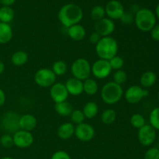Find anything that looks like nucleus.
I'll return each mask as SVG.
<instances>
[{"instance_id": "aec40b11", "label": "nucleus", "mask_w": 159, "mask_h": 159, "mask_svg": "<svg viewBox=\"0 0 159 159\" xmlns=\"http://www.w3.org/2000/svg\"><path fill=\"white\" fill-rule=\"evenodd\" d=\"M157 81V76L154 71H147L143 73L140 79V83L142 88L148 89L152 88Z\"/></svg>"}, {"instance_id": "c03bdc74", "label": "nucleus", "mask_w": 159, "mask_h": 159, "mask_svg": "<svg viewBox=\"0 0 159 159\" xmlns=\"http://www.w3.org/2000/svg\"><path fill=\"white\" fill-rule=\"evenodd\" d=\"M155 14V16H156V18H158V20H159V3L158 4V6H156Z\"/></svg>"}, {"instance_id": "e433bc0d", "label": "nucleus", "mask_w": 159, "mask_h": 159, "mask_svg": "<svg viewBox=\"0 0 159 159\" xmlns=\"http://www.w3.org/2000/svg\"><path fill=\"white\" fill-rule=\"evenodd\" d=\"M144 159H159V149L157 148H151L144 153Z\"/></svg>"}, {"instance_id": "f03ea898", "label": "nucleus", "mask_w": 159, "mask_h": 159, "mask_svg": "<svg viewBox=\"0 0 159 159\" xmlns=\"http://www.w3.org/2000/svg\"><path fill=\"white\" fill-rule=\"evenodd\" d=\"M118 43L113 37H101L100 40L96 44V53L99 59L109 61L117 55Z\"/></svg>"}, {"instance_id": "ddd939ff", "label": "nucleus", "mask_w": 159, "mask_h": 159, "mask_svg": "<svg viewBox=\"0 0 159 159\" xmlns=\"http://www.w3.org/2000/svg\"><path fill=\"white\" fill-rule=\"evenodd\" d=\"M95 32L101 37H110L116 29V25L113 20L109 18H103L95 23Z\"/></svg>"}, {"instance_id": "7ed1b4c3", "label": "nucleus", "mask_w": 159, "mask_h": 159, "mask_svg": "<svg viewBox=\"0 0 159 159\" xmlns=\"http://www.w3.org/2000/svg\"><path fill=\"white\" fill-rule=\"evenodd\" d=\"M157 18L155 12L147 8L139 9L135 13L134 23L137 28L142 32H150L156 25Z\"/></svg>"}, {"instance_id": "de8ad7c7", "label": "nucleus", "mask_w": 159, "mask_h": 159, "mask_svg": "<svg viewBox=\"0 0 159 159\" xmlns=\"http://www.w3.org/2000/svg\"><path fill=\"white\" fill-rule=\"evenodd\" d=\"M158 138H159V134H158Z\"/></svg>"}, {"instance_id": "20e7f679", "label": "nucleus", "mask_w": 159, "mask_h": 159, "mask_svg": "<svg viewBox=\"0 0 159 159\" xmlns=\"http://www.w3.org/2000/svg\"><path fill=\"white\" fill-rule=\"evenodd\" d=\"M124 93L121 85L113 82H109L102 87L100 96L102 100L106 104L114 105L122 99Z\"/></svg>"}, {"instance_id": "a878e982", "label": "nucleus", "mask_w": 159, "mask_h": 159, "mask_svg": "<svg viewBox=\"0 0 159 159\" xmlns=\"http://www.w3.org/2000/svg\"><path fill=\"white\" fill-rule=\"evenodd\" d=\"M28 54L23 51H18L13 53L11 57V62L15 66H22L27 62Z\"/></svg>"}, {"instance_id": "9d476101", "label": "nucleus", "mask_w": 159, "mask_h": 159, "mask_svg": "<svg viewBox=\"0 0 159 159\" xmlns=\"http://www.w3.org/2000/svg\"><path fill=\"white\" fill-rule=\"evenodd\" d=\"M156 137V130L154 129L150 124H145L142 127L138 129V138L139 142L142 145L146 147L152 145L155 142Z\"/></svg>"}, {"instance_id": "9b49d317", "label": "nucleus", "mask_w": 159, "mask_h": 159, "mask_svg": "<svg viewBox=\"0 0 159 159\" xmlns=\"http://www.w3.org/2000/svg\"><path fill=\"white\" fill-rule=\"evenodd\" d=\"M14 145L19 148H26L30 147L34 143V136L30 131L23 130H19L13 134Z\"/></svg>"}, {"instance_id": "c85d7f7f", "label": "nucleus", "mask_w": 159, "mask_h": 159, "mask_svg": "<svg viewBox=\"0 0 159 159\" xmlns=\"http://www.w3.org/2000/svg\"><path fill=\"white\" fill-rule=\"evenodd\" d=\"M90 16H91V18L96 22L105 18V8L102 6H100V5L94 6V7L92 9L91 12H90Z\"/></svg>"}, {"instance_id": "c9c22d12", "label": "nucleus", "mask_w": 159, "mask_h": 159, "mask_svg": "<svg viewBox=\"0 0 159 159\" xmlns=\"http://www.w3.org/2000/svg\"><path fill=\"white\" fill-rule=\"evenodd\" d=\"M120 20L123 24L126 25V26H129V25H131L134 22V16L132 12H126L125 11L122 15V16L120 17Z\"/></svg>"}, {"instance_id": "72a5a7b5", "label": "nucleus", "mask_w": 159, "mask_h": 159, "mask_svg": "<svg viewBox=\"0 0 159 159\" xmlns=\"http://www.w3.org/2000/svg\"><path fill=\"white\" fill-rule=\"evenodd\" d=\"M109 63H110L112 70L117 71V70L122 69L124 65V60L120 56L116 55L109 60Z\"/></svg>"}, {"instance_id": "f257e3e1", "label": "nucleus", "mask_w": 159, "mask_h": 159, "mask_svg": "<svg viewBox=\"0 0 159 159\" xmlns=\"http://www.w3.org/2000/svg\"><path fill=\"white\" fill-rule=\"evenodd\" d=\"M83 18V11L77 4L68 3L62 6L57 13V19L65 27L78 24Z\"/></svg>"}, {"instance_id": "f704fd0d", "label": "nucleus", "mask_w": 159, "mask_h": 159, "mask_svg": "<svg viewBox=\"0 0 159 159\" xmlns=\"http://www.w3.org/2000/svg\"><path fill=\"white\" fill-rule=\"evenodd\" d=\"M0 144H1V145L2 147L6 148H10L11 147H12L14 145L12 136H11L9 134H3L0 138Z\"/></svg>"}, {"instance_id": "473e14b6", "label": "nucleus", "mask_w": 159, "mask_h": 159, "mask_svg": "<svg viewBox=\"0 0 159 159\" xmlns=\"http://www.w3.org/2000/svg\"><path fill=\"white\" fill-rule=\"evenodd\" d=\"M70 117H71V123L73 124H76V125L84 123V120L85 119L83 112L80 110H73L72 113L70 115Z\"/></svg>"}, {"instance_id": "a18cd8bd", "label": "nucleus", "mask_w": 159, "mask_h": 159, "mask_svg": "<svg viewBox=\"0 0 159 159\" xmlns=\"http://www.w3.org/2000/svg\"><path fill=\"white\" fill-rule=\"evenodd\" d=\"M0 159H14V158H11V157H9V156H5V157H2V158Z\"/></svg>"}, {"instance_id": "4be33fe9", "label": "nucleus", "mask_w": 159, "mask_h": 159, "mask_svg": "<svg viewBox=\"0 0 159 159\" xmlns=\"http://www.w3.org/2000/svg\"><path fill=\"white\" fill-rule=\"evenodd\" d=\"M99 85L95 79L89 78L83 81V93L88 96H94L98 93Z\"/></svg>"}, {"instance_id": "bb28decb", "label": "nucleus", "mask_w": 159, "mask_h": 159, "mask_svg": "<svg viewBox=\"0 0 159 159\" xmlns=\"http://www.w3.org/2000/svg\"><path fill=\"white\" fill-rule=\"evenodd\" d=\"M116 119V113L113 109H107L101 115V121L105 125L113 124Z\"/></svg>"}, {"instance_id": "2f4dec72", "label": "nucleus", "mask_w": 159, "mask_h": 159, "mask_svg": "<svg viewBox=\"0 0 159 159\" xmlns=\"http://www.w3.org/2000/svg\"><path fill=\"white\" fill-rule=\"evenodd\" d=\"M113 82L116 83L117 85H121L122 84L125 83L127 80V73L124 70L120 69L117 70L114 72L113 75Z\"/></svg>"}, {"instance_id": "f8f14e48", "label": "nucleus", "mask_w": 159, "mask_h": 159, "mask_svg": "<svg viewBox=\"0 0 159 159\" xmlns=\"http://www.w3.org/2000/svg\"><path fill=\"white\" fill-rule=\"evenodd\" d=\"M96 131L94 127L89 124L82 123L76 125L75 128V135L76 138L82 142H88L94 138Z\"/></svg>"}, {"instance_id": "0eeeda50", "label": "nucleus", "mask_w": 159, "mask_h": 159, "mask_svg": "<svg viewBox=\"0 0 159 159\" xmlns=\"http://www.w3.org/2000/svg\"><path fill=\"white\" fill-rule=\"evenodd\" d=\"M148 90L139 85H131L124 93V99L130 104H135L141 102L143 98L148 96Z\"/></svg>"}, {"instance_id": "7c9ffc66", "label": "nucleus", "mask_w": 159, "mask_h": 159, "mask_svg": "<svg viewBox=\"0 0 159 159\" xmlns=\"http://www.w3.org/2000/svg\"><path fill=\"white\" fill-rule=\"evenodd\" d=\"M150 125L155 130H159V107L153 109L149 116Z\"/></svg>"}, {"instance_id": "dca6fc26", "label": "nucleus", "mask_w": 159, "mask_h": 159, "mask_svg": "<svg viewBox=\"0 0 159 159\" xmlns=\"http://www.w3.org/2000/svg\"><path fill=\"white\" fill-rule=\"evenodd\" d=\"M37 125V120L34 115L26 113V114H23L20 116V119H19L20 130L31 132L36 128Z\"/></svg>"}, {"instance_id": "f3484780", "label": "nucleus", "mask_w": 159, "mask_h": 159, "mask_svg": "<svg viewBox=\"0 0 159 159\" xmlns=\"http://www.w3.org/2000/svg\"><path fill=\"white\" fill-rule=\"evenodd\" d=\"M68 94L77 96L83 93V82L75 78H70L65 84Z\"/></svg>"}, {"instance_id": "4c0bfd02", "label": "nucleus", "mask_w": 159, "mask_h": 159, "mask_svg": "<svg viewBox=\"0 0 159 159\" xmlns=\"http://www.w3.org/2000/svg\"><path fill=\"white\" fill-rule=\"evenodd\" d=\"M51 159H71V156L65 151H57L53 154Z\"/></svg>"}, {"instance_id": "5701e85b", "label": "nucleus", "mask_w": 159, "mask_h": 159, "mask_svg": "<svg viewBox=\"0 0 159 159\" xmlns=\"http://www.w3.org/2000/svg\"><path fill=\"white\" fill-rule=\"evenodd\" d=\"M54 110H55L56 113L57 114L61 116H70L73 111L72 106L68 101L55 103V105H54Z\"/></svg>"}, {"instance_id": "1a4fd4ad", "label": "nucleus", "mask_w": 159, "mask_h": 159, "mask_svg": "<svg viewBox=\"0 0 159 159\" xmlns=\"http://www.w3.org/2000/svg\"><path fill=\"white\" fill-rule=\"evenodd\" d=\"M111 71L112 68L109 61L99 59L92 65V74L97 79H107L111 74Z\"/></svg>"}, {"instance_id": "412c9836", "label": "nucleus", "mask_w": 159, "mask_h": 159, "mask_svg": "<svg viewBox=\"0 0 159 159\" xmlns=\"http://www.w3.org/2000/svg\"><path fill=\"white\" fill-rule=\"evenodd\" d=\"M12 38V29L9 23L0 22V44L9 43Z\"/></svg>"}, {"instance_id": "b1692460", "label": "nucleus", "mask_w": 159, "mask_h": 159, "mask_svg": "<svg viewBox=\"0 0 159 159\" xmlns=\"http://www.w3.org/2000/svg\"><path fill=\"white\" fill-rule=\"evenodd\" d=\"M82 112L84 113V116L87 119H93L96 115L98 114L99 112V107L96 102L90 101V102H86L83 107Z\"/></svg>"}, {"instance_id": "423d86ee", "label": "nucleus", "mask_w": 159, "mask_h": 159, "mask_svg": "<svg viewBox=\"0 0 159 159\" xmlns=\"http://www.w3.org/2000/svg\"><path fill=\"white\" fill-rule=\"evenodd\" d=\"M56 77L57 76L53 72L52 70L43 68L36 71L34 75V82L40 87L48 88L55 83Z\"/></svg>"}, {"instance_id": "a211bd4d", "label": "nucleus", "mask_w": 159, "mask_h": 159, "mask_svg": "<svg viewBox=\"0 0 159 159\" xmlns=\"http://www.w3.org/2000/svg\"><path fill=\"white\" fill-rule=\"evenodd\" d=\"M67 33H68V37L71 40H75V41H80V40H83L86 35L85 27L79 23L68 27Z\"/></svg>"}, {"instance_id": "2eb2a0df", "label": "nucleus", "mask_w": 159, "mask_h": 159, "mask_svg": "<svg viewBox=\"0 0 159 159\" xmlns=\"http://www.w3.org/2000/svg\"><path fill=\"white\" fill-rule=\"evenodd\" d=\"M50 96L54 103H58L67 101L68 98V91L65 84L61 82H55L51 87H50Z\"/></svg>"}, {"instance_id": "c756f323", "label": "nucleus", "mask_w": 159, "mask_h": 159, "mask_svg": "<svg viewBox=\"0 0 159 159\" xmlns=\"http://www.w3.org/2000/svg\"><path fill=\"white\" fill-rule=\"evenodd\" d=\"M130 124L133 126L134 128L140 129L146 124L145 119H144V116L140 113H134L130 117Z\"/></svg>"}, {"instance_id": "79ce46f5", "label": "nucleus", "mask_w": 159, "mask_h": 159, "mask_svg": "<svg viewBox=\"0 0 159 159\" xmlns=\"http://www.w3.org/2000/svg\"><path fill=\"white\" fill-rule=\"evenodd\" d=\"M16 0H0V4L2 6H11L15 3Z\"/></svg>"}, {"instance_id": "39448f33", "label": "nucleus", "mask_w": 159, "mask_h": 159, "mask_svg": "<svg viewBox=\"0 0 159 159\" xmlns=\"http://www.w3.org/2000/svg\"><path fill=\"white\" fill-rule=\"evenodd\" d=\"M73 77L81 81L89 79L92 74V66L87 59L80 57L73 61L71 66Z\"/></svg>"}, {"instance_id": "6ab92c4d", "label": "nucleus", "mask_w": 159, "mask_h": 159, "mask_svg": "<svg viewBox=\"0 0 159 159\" xmlns=\"http://www.w3.org/2000/svg\"><path fill=\"white\" fill-rule=\"evenodd\" d=\"M75 127L72 123H63L59 126L58 129H57V136L62 140L70 139L71 138H72L73 135H75Z\"/></svg>"}, {"instance_id": "393cba45", "label": "nucleus", "mask_w": 159, "mask_h": 159, "mask_svg": "<svg viewBox=\"0 0 159 159\" xmlns=\"http://www.w3.org/2000/svg\"><path fill=\"white\" fill-rule=\"evenodd\" d=\"M15 17V12L11 6H2L0 8V22L9 23Z\"/></svg>"}, {"instance_id": "58836bf2", "label": "nucleus", "mask_w": 159, "mask_h": 159, "mask_svg": "<svg viewBox=\"0 0 159 159\" xmlns=\"http://www.w3.org/2000/svg\"><path fill=\"white\" fill-rule=\"evenodd\" d=\"M151 33V37L154 40H156V41H159V23L158 24L155 25L153 28L152 29V30L150 31Z\"/></svg>"}, {"instance_id": "ea45409f", "label": "nucleus", "mask_w": 159, "mask_h": 159, "mask_svg": "<svg viewBox=\"0 0 159 159\" xmlns=\"http://www.w3.org/2000/svg\"><path fill=\"white\" fill-rule=\"evenodd\" d=\"M100 39H101V37L96 32H94L93 33V34H90L89 37V40L90 43L95 45H96V43L100 40Z\"/></svg>"}, {"instance_id": "4468645a", "label": "nucleus", "mask_w": 159, "mask_h": 159, "mask_svg": "<svg viewBox=\"0 0 159 159\" xmlns=\"http://www.w3.org/2000/svg\"><path fill=\"white\" fill-rule=\"evenodd\" d=\"M106 15L112 20H120L125 12L122 3L118 0H110L105 6Z\"/></svg>"}, {"instance_id": "cd10ccee", "label": "nucleus", "mask_w": 159, "mask_h": 159, "mask_svg": "<svg viewBox=\"0 0 159 159\" xmlns=\"http://www.w3.org/2000/svg\"><path fill=\"white\" fill-rule=\"evenodd\" d=\"M51 70L56 76H62L66 74L67 71H68V65H67L66 62L64 61H56L52 65Z\"/></svg>"}, {"instance_id": "6e6552de", "label": "nucleus", "mask_w": 159, "mask_h": 159, "mask_svg": "<svg viewBox=\"0 0 159 159\" xmlns=\"http://www.w3.org/2000/svg\"><path fill=\"white\" fill-rule=\"evenodd\" d=\"M20 115L14 111H9L2 117L1 126L8 133H15L20 130L19 119Z\"/></svg>"}, {"instance_id": "a19ab883", "label": "nucleus", "mask_w": 159, "mask_h": 159, "mask_svg": "<svg viewBox=\"0 0 159 159\" xmlns=\"http://www.w3.org/2000/svg\"><path fill=\"white\" fill-rule=\"evenodd\" d=\"M6 101V93H4V91H3L2 89H0V107L4 105Z\"/></svg>"}, {"instance_id": "49530a36", "label": "nucleus", "mask_w": 159, "mask_h": 159, "mask_svg": "<svg viewBox=\"0 0 159 159\" xmlns=\"http://www.w3.org/2000/svg\"><path fill=\"white\" fill-rule=\"evenodd\" d=\"M158 99H159V91H158Z\"/></svg>"}, {"instance_id": "37998d69", "label": "nucleus", "mask_w": 159, "mask_h": 159, "mask_svg": "<svg viewBox=\"0 0 159 159\" xmlns=\"http://www.w3.org/2000/svg\"><path fill=\"white\" fill-rule=\"evenodd\" d=\"M4 71H5V64L2 61L0 60V75L2 74Z\"/></svg>"}]
</instances>
